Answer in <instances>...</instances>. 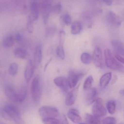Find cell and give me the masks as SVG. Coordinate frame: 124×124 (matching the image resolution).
Returning a JSON list of instances; mask_svg holds the SVG:
<instances>
[{
    "label": "cell",
    "mask_w": 124,
    "mask_h": 124,
    "mask_svg": "<svg viewBox=\"0 0 124 124\" xmlns=\"http://www.w3.org/2000/svg\"><path fill=\"white\" fill-rule=\"evenodd\" d=\"M1 113L4 118L12 121L15 124H24L19 110L17 106L13 104H6L2 108Z\"/></svg>",
    "instance_id": "6da1fadb"
},
{
    "label": "cell",
    "mask_w": 124,
    "mask_h": 124,
    "mask_svg": "<svg viewBox=\"0 0 124 124\" xmlns=\"http://www.w3.org/2000/svg\"><path fill=\"white\" fill-rule=\"evenodd\" d=\"M106 64L107 67L110 69L122 71L124 67L115 59L111 51L106 49L104 51Z\"/></svg>",
    "instance_id": "7a4b0ae2"
},
{
    "label": "cell",
    "mask_w": 124,
    "mask_h": 124,
    "mask_svg": "<svg viewBox=\"0 0 124 124\" xmlns=\"http://www.w3.org/2000/svg\"><path fill=\"white\" fill-rule=\"evenodd\" d=\"M31 93L34 102L36 103L39 102L41 97V89L40 78L38 76L35 77L32 81Z\"/></svg>",
    "instance_id": "3957f363"
},
{
    "label": "cell",
    "mask_w": 124,
    "mask_h": 124,
    "mask_svg": "<svg viewBox=\"0 0 124 124\" xmlns=\"http://www.w3.org/2000/svg\"><path fill=\"white\" fill-rule=\"evenodd\" d=\"M39 113L41 119L57 118L59 115L58 108L51 106H44L40 108Z\"/></svg>",
    "instance_id": "277c9868"
},
{
    "label": "cell",
    "mask_w": 124,
    "mask_h": 124,
    "mask_svg": "<svg viewBox=\"0 0 124 124\" xmlns=\"http://www.w3.org/2000/svg\"><path fill=\"white\" fill-rule=\"evenodd\" d=\"M92 112L93 115L100 119L107 114V110L104 106L103 102L101 98H97L92 106Z\"/></svg>",
    "instance_id": "5b68a950"
},
{
    "label": "cell",
    "mask_w": 124,
    "mask_h": 124,
    "mask_svg": "<svg viewBox=\"0 0 124 124\" xmlns=\"http://www.w3.org/2000/svg\"><path fill=\"white\" fill-rule=\"evenodd\" d=\"M84 75V73L82 72H75L72 70L70 71L67 78L70 88H75L79 81L83 77Z\"/></svg>",
    "instance_id": "8992f818"
},
{
    "label": "cell",
    "mask_w": 124,
    "mask_h": 124,
    "mask_svg": "<svg viewBox=\"0 0 124 124\" xmlns=\"http://www.w3.org/2000/svg\"><path fill=\"white\" fill-rule=\"evenodd\" d=\"M93 62L95 66L99 68H103L104 67L102 52L101 49L97 46L95 49L93 53Z\"/></svg>",
    "instance_id": "52a82bcc"
},
{
    "label": "cell",
    "mask_w": 124,
    "mask_h": 124,
    "mask_svg": "<svg viewBox=\"0 0 124 124\" xmlns=\"http://www.w3.org/2000/svg\"><path fill=\"white\" fill-rule=\"evenodd\" d=\"M54 83L55 85L59 87L64 93H67L70 88L67 78L65 77H56L54 79Z\"/></svg>",
    "instance_id": "ba28073f"
},
{
    "label": "cell",
    "mask_w": 124,
    "mask_h": 124,
    "mask_svg": "<svg viewBox=\"0 0 124 124\" xmlns=\"http://www.w3.org/2000/svg\"><path fill=\"white\" fill-rule=\"evenodd\" d=\"M42 58V47L41 45H37L34 51L33 63L35 68H38L41 62Z\"/></svg>",
    "instance_id": "9c48e42d"
},
{
    "label": "cell",
    "mask_w": 124,
    "mask_h": 124,
    "mask_svg": "<svg viewBox=\"0 0 124 124\" xmlns=\"http://www.w3.org/2000/svg\"><path fill=\"white\" fill-rule=\"evenodd\" d=\"M68 118L73 123L76 124H79L82 122V118L80 116L79 111L75 108H71L67 113Z\"/></svg>",
    "instance_id": "30bf717a"
},
{
    "label": "cell",
    "mask_w": 124,
    "mask_h": 124,
    "mask_svg": "<svg viewBox=\"0 0 124 124\" xmlns=\"http://www.w3.org/2000/svg\"><path fill=\"white\" fill-rule=\"evenodd\" d=\"M79 86L67 93L65 99L66 105L70 106L75 103L78 95Z\"/></svg>",
    "instance_id": "8fae6325"
},
{
    "label": "cell",
    "mask_w": 124,
    "mask_h": 124,
    "mask_svg": "<svg viewBox=\"0 0 124 124\" xmlns=\"http://www.w3.org/2000/svg\"><path fill=\"white\" fill-rule=\"evenodd\" d=\"M107 20L111 25L116 27H119L121 24V20L120 17L111 11H110L108 13Z\"/></svg>",
    "instance_id": "7c38bea8"
},
{
    "label": "cell",
    "mask_w": 124,
    "mask_h": 124,
    "mask_svg": "<svg viewBox=\"0 0 124 124\" xmlns=\"http://www.w3.org/2000/svg\"><path fill=\"white\" fill-rule=\"evenodd\" d=\"M35 69L33 62L30 60L27 63L25 71V79L27 83H29L32 78Z\"/></svg>",
    "instance_id": "4fadbf2b"
},
{
    "label": "cell",
    "mask_w": 124,
    "mask_h": 124,
    "mask_svg": "<svg viewBox=\"0 0 124 124\" xmlns=\"http://www.w3.org/2000/svg\"><path fill=\"white\" fill-rule=\"evenodd\" d=\"M4 91L6 96L9 100L14 102L17 103V92L12 86L9 85H6Z\"/></svg>",
    "instance_id": "5bb4252c"
},
{
    "label": "cell",
    "mask_w": 124,
    "mask_h": 124,
    "mask_svg": "<svg viewBox=\"0 0 124 124\" xmlns=\"http://www.w3.org/2000/svg\"><path fill=\"white\" fill-rule=\"evenodd\" d=\"M86 91V101L87 104L90 105L94 102L97 99L96 96L97 94V91L96 88L94 87L91 88Z\"/></svg>",
    "instance_id": "9a60e30c"
},
{
    "label": "cell",
    "mask_w": 124,
    "mask_h": 124,
    "mask_svg": "<svg viewBox=\"0 0 124 124\" xmlns=\"http://www.w3.org/2000/svg\"><path fill=\"white\" fill-rule=\"evenodd\" d=\"M14 55L15 57L23 60L27 59L29 57V54L27 51L21 48H17L14 50Z\"/></svg>",
    "instance_id": "2e32d148"
},
{
    "label": "cell",
    "mask_w": 124,
    "mask_h": 124,
    "mask_svg": "<svg viewBox=\"0 0 124 124\" xmlns=\"http://www.w3.org/2000/svg\"><path fill=\"white\" fill-rule=\"evenodd\" d=\"M30 8L32 15L31 16L34 21H35L39 16V8L38 2L36 0L33 1L31 4Z\"/></svg>",
    "instance_id": "e0dca14e"
},
{
    "label": "cell",
    "mask_w": 124,
    "mask_h": 124,
    "mask_svg": "<svg viewBox=\"0 0 124 124\" xmlns=\"http://www.w3.org/2000/svg\"><path fill=\"white\" fill-rule=\"evenodd\" d=\"M111 45L116 54L124 56V46L121 42L117 40H113Z\"/></svg>",
    "instance_id": "ac0fdd59"
},
{
    "label": "cell",
    "mask_w": 124,
    "mask_h": 124,
    "mask_svg": "<svg viewBox=\"0 0 124 124\" xmlns=\"http://www.w3.org/2000/svg\"><path fill=\"white\" fill-rule=\"evenodd\" d=\"M43 7V17L44 22L46 24L47 22L48 17L50 11L52 9L51 8L50 1L48 0H46L44 3Z\"/></svg>",
    "instance_id": "d6986e66"
},
{
    "label": "cell",
    "mask_w": 124,
    "mask_h": 124,
    "mask_svg": "<svg viewBox=\"0 0 124 124\" xmlns=\"http://www.w3.org/2000/svg\"><path fill=\"white\" fill-rule=\"evenodd\" d=\"M112 78V73L111 72L106 73L100 78L99 82L100 87L102 89H104L109 84Z\"/></svg>",
    "instance_id": "ffe728a7"
},
{
    "label": "cell",
    "mask_w": 124,
    "mask_h": 124,
    "mask_svg": "<svg viewBox=\"0 0 124 124\" xmlns=\"http://www.w3.org/2000/svg\"><path fill=\"white\" fill-rule=\"evenodd\" d=\"M85 120L88 124H100L99 118L89 114H86L85 116Z\"/></svg>",
    "instance_id": "44dd1931"
},
{
    "label": "cell",
    "mask_w": 124,
    "mask_h": 124,
    "mask_svg": "<svg viewBox=\"0 0 124 124\" xmlns=\"http://www.w3.org/2000/svg\"><path fill=\"white\" fill-rule=\"evenodd\" d=\"M82 28V25L81 23L78 21L74 22L71 24V33L74 35L79 34L81 31Z\"/></svg>",
    "instance_id": "7402d4cb"
},
{
    "label": "cell",
    "mask_w": 124,
    "mask_h": 124,
    "mask_svg": "<svg viewBox=\"0 0 124 124\" xmlns=\"http://www.w3.org/2000/svg\"><path fill=\"white\" fill-rule=\"evenodd\" d=\"M27 94V90L25 88H22L17 92V103H22L26 98Z\"/></svg>",
    "instance_id": "603a6c76"
},
{
    "label": "cell",
    "mask_w": 124,
    "mask_h": 124,
    "mask_svg": "<svg viewBox=\"0 0 124 124\" xmlns=\"http://www.w3.org/2000/svg\"><path fill=\"white\" fill-rule=\"evenodd\" d=\"M15 39L12 36H8L6 37L3 41V45L6 48L12 47L14 43Z\"/></svg>",
    "instance_id": "cb8c5ba5"
},
{
    "label": "cell",
    "mask_w": 124,
    "mask_h": 124,
    "mask_svg": "<svg viewBox=\"0 0 124 124\" xmlns=\"http://www.w3.org/2000/svg\"><path fill=\"white\" fill-rule=\"evenodd\" d=\"M18 65L17 63L13 62L11 63L9 66L8 72L9 75L14 76L17 73L18 70Z\"/></svg>",
    "instance_id": "d4e9b609"
},
{
    "label": "cell",
    "mask_w": 124,
    "mask_h": 124,
    "mask_svg": "<svg viewBox=\"0 0 124 124\" xmlns=\"http://www.w3.org/2000/svg\"><path fill=\"white\" fill-rule=\"evenodd\" d=\"M107 110L108 113L111 115H113L116 112V104L114 101L111 100L108 101L107 104Z\"/></svg>",
    "instance_id": "484cf974"
},
{
    "label": "cell",
    "mask_w": 124,
    "mask_h": 124,
    "mask_svg": "<svg viewBox=\"0 0 124 124\" xmlns=\"http://www.w3.org/2000/svg\"><path fill=\"white\" fill-rule=\"evenodd\" d=\"M81 60L82 62L86 65L90 64L92 60L91 56L89 53H83L81 57Z\"/></svg>",
    "instance_id": "4316f807"
},
{
    "label": "cell",
    "mask_w": 124,
    "mask_h": 124,
    "mask_svg": "<svg viewBox=\"0 0 124 124\" xmlns=\"http://www.w3.org/2000/svg\"><path fill=\"white\" fill-rule=\"evenodd\" d=\"M94 81L93 77L91 76L88 77L84 81L83 84V89L84 90L87 91L91 88L92 83Z\"/></svg>",
    "instance_id": "83f0119b"
},
{
    "label": "cell",
    "mask_w": 124,
    "mask_h": 124,
    "mask_svg": "<svg viewBox=\"0 0 124 124\" xmlns=\"http://www.w3.org/2000/svg\"><path fill=\"white\" fill-rule=\"evenodd\" d=\"M56 31V29L55 27H51L48 28L45 32V37L46 38H51L54 35Z\"/></svg>",
    "instance_id": "f1b7e54d"
},
{
    "label": "cell",
    "mask_w": 124,
    "mask_h": 124,
    "mask_svg": "<svg viewBox=\"0 0 124 124\" xmlns=\"http://www.w3.org/2000/svg\"><path fill=\"white\" fill-rule=\"evenodd\" d=\"M42 119V122L44 124H60V120L57 118L43 119Z\"/></svg>",
    "instance_id": "f546056e"
},
{
    "label": "cell",
    "mask_w": 124,
    "mask_h": 124,
    "mask_svg": "<svg viewBox=\"0 0 124 124\" xmlns=\"http://www.w3.org/2000/svg\"><path fill=\"white\" fill-rule=\"evenodd\" d=\"M56 52L58 56L61 59L64 60L65 59V52L63 46L59 45L57 47Z\"/></svg>",
    "instance_id": "4dcf8cb0"
},
{
    "label": "cell",
    "mask_w": 124,
    "mask_h": 124,
    "mask_svg": "<svg viewBox=\"0 0 124 124\" xmlns=\"http://www.w3.org/2000/svg\"><path fill=\"white\" fill-rule=\"evenodd\" d=\"M61 17V20L65 25H68L71 24L72 22V19L69 14H65L63 15Z\"/></svg>",
    "instance_id": "1f68e13d"
},
{
    "label": "cell",
    "mask_w": 124,
    "mask_h": 124,
    "mask_svg": "<svg viewBox=\"0 0 124 124\" xmlns=\"http://www.w3.org/2000/svg\"><path fill=\"white\" fill-rule=\"evenodd\" d=\"M34 20L32 19L31 16H29L28 19L27 24V28L29 32L32 33L34 30L33 28V22Z\"/></svg>",
    "instance_id": "d6a6232c"
},
{
    "label": "cell",
    "mask_w": 124,
    "mask_h": 124,
    "mask_svg": "<svg viewBox=\"0 0 124 124\" xmlns=\"http://www.w3.org/2000/svg\"><path fill=\"white\" fill-rule=\"evenodd\" d=\"M66 33L64 31H60L59 34V46H63L66 39Z\"/></svg>",
    "instance_id": "836d02e7"
},
{
    "label": "cell",
    "mask_w": 124,
    "mask_h": 124,
    "mask_svg": "<svg viewBox=\"0 0 124 124\" xmlns=\"http://www.w3.org/2000/svg\"><path fill=\"white\" fill-rule=\"evenodd\" d=\"M117 121L114 117L108 116L103 120V124H116Z\"/></svg>",
    "instance_id": "e575fe53"
},
{
    "label": "cell",
    "mask_w": 124,
    "mask_h": 124,
    "mask_svg": "<svg viewBox=\"0 0 124 124\" xmlns=\"http://www.w3.org/2000/svg\"><path fill=\"white\" fill-rule=\"evenodd\" d=\"M62 9V6L60 4H58L57 5H55L52 8V10L55 14H59Z\"/></svg>",
    "instance_id": "d590c367"
},
{
    "label": "cell",
    "mask_w": 124,
    "mask_h": 124,
    "mask_svg": "<svg viewBox=\"0 0 124 124\" xmlns=\"http://www.w3.org/2000/svg\"><path fill=\"white\" fill-rule=\"evenodd\" d=\"M15 39L18 43L22 42L23 40L22 36L19 33H17L14 37Z\"/></svg>",
    "instance_id": "8d00e7d4"
},
{
    "label": "cell",
    "mask_w": 124,
    "mask_h": 124,
    "mask_svg": "<svg viewBox=\"0 0 124 124\" xmlns=\"http://www.w3.org/2000/svg\"><path fill=\"white\" fill-rule=\"evenodd\" d=\"M114 56H115V57L116 59L120 62H121L122 63L124 64V58L121 56L120 55L118 54H114Z\"/></svg>",
    "instance_id": "74e56055"
},
{
    "label": "cell",
    "mask_w": 124,
    "mask_h": 124,
    "mask_svg": "<svg viewBox=\"0 0 124 124\" xmlns=\"http://www.w3.org/2000/svg\"><path fill=\"white\" fill-rule=\"evenodd\" d=\"M60 120V124H69L66 117L65 116H63Z\"/></svg>",
    "instance_id": "f35d334b"
},
{
    "label": "cell",
    "mask_w": 124,
    "mask_h": 124,
    "mask_svg": "<svg viewBox=\"0 0 124 124\" xmlns=\"http://www.w3.org/2000/svg\"><path fill=\"white\" fill-rule=\"evenodd\" d=\"M107 5L110 6L112 4L113 0H102Z\"/></svg>",
    "instance_id": "ab89813d"
},
{
    "label": "cell",
    "mask_w": 124,
    "mask_h": 124,
    "mask_svg": "<svg viewBox=\"0 0 124 124\" xmlns=\"http://www.w3.org/2000/svg\"><path fill=\"white\" fill-rule=\"evenodd\" d=\"M51 59L50 60H49V61L47 63V64H46V65H45V68H44V70H46V68L47 67V66H48L49 63H50V62H51Z\"/></svg>",
    "instance_id": "60d3db41"
},
{
    "label": "cell",
    "mask_w": 124,
    "mask_h": 124,
    "mask_svg": "<svg viewBox=\"0 0 124 124\" xmlns=\"http://www.w3.org/2000/svg\"><path fill=\"white\" fill-rule=\"evenodd\" d=\"M119 93L122 95H124V89L122 90L119 92Z\"/></svg>",
    "instance_id": "b9f144b4"
},
{
    "label": "cell",
    "mask_w": 124,
    "mask_h": 124,
    "mask_svg": "<svg viewBox=\"0 0 124 124\" xmlns=\"http://www.w3.org/2000/svg\"><path fill=\"white\" fill-rule=\"evenodd\" d=\"M84 124V123H81V124Z\"/></svg>",
    "instance_id": "7bdbcfd3"
},
{
    "label": "cell",
    "mask_w": 124,
    "mask_h": 124,
    "mask_svg": "<svg viewBox=\"0 0 124 124\" xmlns=\"http://www.w3.org/2000/svg\"><path fill=\"white\" fill-rule=\"evenodd\" d=\"M123 70H124V69H123V70H122V71H123Z\"/></svg>",
    "instance_id": "ee69618b"
},
{
    "label": "cell",
    "mask_w": 124,
    "mask_h": 124,
    "mask_svg": "<svg viewBox=\"0 0 124 124\" xmlns=\"http://www.w3.org/2000/svg\"></svg>",
    "instance_id": "f6af8a7d"
}]
</instances>
